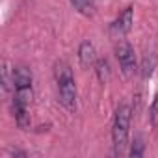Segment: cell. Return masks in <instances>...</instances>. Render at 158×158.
Instances as JSON below:
<instances>
[{"label":"cell","mask_w":158,"mask_h":158,"mask_svg":"<svg viewBox=\"0 0 158 158\" xmlns=\"http://www.w3.org/2000/svg\"><path fill=\"white\" fill-rule=\"evenodd\" d=\"M54 78H56V89H58V101L61 106L69 112H74L76 108V82L73 76V69L67 61H56L54 65Z\"/></svg>","instance_id":"1"},{"label":"cell","mask_w":158,"mask_h":158,"mask_svg":"<svg viewBox=\"0 0 158 158\" xmlns=\"http://www.w3.org/2000/svg\"><path fill=\"white\" fill-rule=\"evenodd\" d=\"M130 119H132V108L128 102H123L117 106L112 125V143H114V154L121 156L125 154V149L128 145V130H130Z\"/></svg>","instance_id":"2"},{"label":"cell","mask_w":158,"mask_h":158,"mask_svg":"<svg viewBox=\"0 0 158 158\" xmlns=\"http://www.w3.org/2000/svg\"><path fill=\"white\" fill-rule=\"evenodd\" d=\"M115 58L119 61L121 73L127 78H130L136 73V54H134L132 45L125 39H119V43L115 45Z\"/></svg>","instance_id":"3"},{"label":"cell","mask_w":158,"mask_h":158,"mask_svg":"<svg viewBox=\"0 0 158 158\" xmlns=\"http://www.w3.org/2000/svg\"><path fill=\"white\" fill-rule=\"evenodd\" d=\"M132 24H134V8L128 6V8H125V10L115 17V21L110 24V35L115 37V39H125V35L130 34Z\"/></svg>","instance_id":"4"},{"label":"cell","mask_w":158,"mask_h":158,"mask_svg":"<svg viewBox=\"0 0 158 158\" xmlns=\"http://www.w3.org/2000/svg\"><path fill=\"white\" fill-rule=\"evenodd\" d=\"M78 60H80L82 67H91L97 61V52L91 41H82L80 48H78Z\"/></svg>","instance_id":"5"},{"label":"cell","mask_w":158,"mask_h":158,"mask_svg":"<svg viewBox=\"0 0 158 158\" xmlns=\"http://www.w3.org/2000/svg\"><path fill=\"white\" fill-rule=\"evenodd\" d=\"M32 71L26 65H17L13 69V88H23V86H32Z\"/></svg>","instance_id":"6"},{"label":"cell","mask_w":158,"mask_h":158,"mask_svg":"<svg viewBox=\"0 0 158 158\" xmlns=\"http://www.w3.org/2000/svg\"><path fill=\"white\" fill-rule=\"evenodd\" d=\"M71 4H73V8H74L78 13L84 15V17H93L95 11H97L93 0H71Z\"/></svg>","instance_id":"7"},{"label":"cell","mask_w":158,"mask_h":158,"mask_svg":"<svg viewBox=\"0 0 158 158\" xmlns=\"http://www.w3.org/2000/svg\"><path fill=\"white\" fill-rule=\"evenodd\" d=\"M95 73H97V78L104 84L108 78H110V63L104 60V58H99L95 61Z\"/></svg>","instance_id":"8"},{"label":"cell","mask_w":158,"mask_h":158,"mask_svg":"<svg viewBox=\"0 0 158 158\" xmlns=\"http://www.w3.org/2000/svg\"><path fill=\"white\" fill-rule=\"evenodd\" d=\"M143 152H145V145H143L141 138L138 136V138H136V139L132 141V145H130L128 156H132V158H139V156H143Z\"/></svg>","instance_id":"9"},{"label":"cell","mask_w":158,"mask_h":158,"mask_svg":"<svg viewBox=\"0 0 158 158\" xmlns=\"http://www.w3.org/2000/svg\"><path fill=\"white\" fill-rule=\"evenodd\" d=\"M149 121L152 125V128H158V93L154 95L152 102H151V110H149Z\"/></svg>","instance_id":"10"},{"label":"cell","mask_w":158,"mask_h":158,"mask_svg":"<svg viewBox=\"0 0 158 158\" xmlns=\"http://www.w3.org/2000/svg\"><path fill=\"white\" fill-rule=\"evenodd\" d=\"M152 69H154V60H152V61L149 63V56H145V60H143V71H141L143 78L151 76V74H152Z\"/></svg>","instance_id":"11"}]
</instances>
